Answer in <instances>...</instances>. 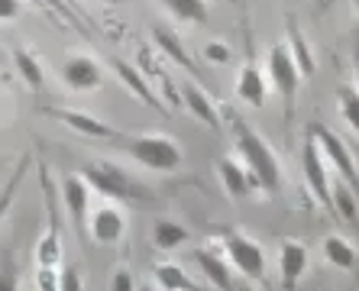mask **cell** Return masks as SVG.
Returning <instances> with one entry per match:
<instances>
[{
	"mask_svg": "<svg viewBox=\"0 0 359 291\" xmlns=\"http://www.w3.org/2000/svg\"><path fill=\"white\" fill-rule=\"evenodd\" d=\"M230 120H233L236 152H240L246 172L252 175L256 188L266 194H276L278 188H282V168H278V158H276V152H272V146H269L246 120H240V116H230Z\"/></svg>",
	"mask_w": 359,
	"mask_h": 291,
	"instance_id": "cell-1",
	"label": "cell"
},
{
	"mask_svg": "<svg viewBox=\"0 0 359 291\" xmlns=\"http://www.w3.org/2000/svg\"><path fill=\"white\" fill-rule=\"evenodd\" d=\"M84 182L91 184V191H100L104 198H117V201H149V191L142 188L140 182H133L130 175L123 172L114 162H88L81 168Z\"/></svg>",
	"mask_w": 359,
	"mask_h": 291,
	"instance_id": "cell-2",
	"label": "cell"
},
{
	"mask_svg": "<svg viewBox=\"0 0 359 291\" xmlns=\"http://www.w3.org/2000/svg\"><path fill=\"white\" fill-rule=\"evenodd\" d=\"M123 149L130 152V158H136L142 168L149 172H172L182 165V149L172 136L162 133H142V136H130L123 142Z\"/></svg>",
	"mask_w": 359,
	"mask_h": 291,
	"instance_id": "cell-3",
	"label": "cell"
},
{
	"mask_svg": "<svg viewBox=\"0 0 359 291\" xmlns=\"http://www.w3.org/2000/svg\"><path fill=\"white\" fill-rule=\"evenodd\" d=\"M301 168H304V184H308V191L318 198L320 208L334 214V188H330V172H327V158H324V152H320V142L314 140V133L301 142Z\"/></svg>",
	"mask_w": 359,
	"mask_h": 291,
	"instance_id": "cell-4",
	"label": "cell"
},
{
	"mask_svg": "<svg viewBox=\"0 0 359 291\" xmlns=\"http://www.w3.org/2000/svg\"><path fill=\"white\" fill-rule=\"evenodd\" d=\"M266 75L269 81L276 84V91L285 97V110L292 116V107H294V94H298V84H301V68L294 62L292 49H288V42H276L272 49H269V62H266Z\"/></svg>",
	"mask_w": 359,
	"mask_h": 291,
	"instance_id": "cell-5",
	"label": "cell"
},
{
	"mask_svg": "<svg viewBox=\"0 0 359 291\" xmlns=\"http://www.w3.org/2000/svg\"><path fill=\"white\" fill-rule=\"evenodd\" d=\"M220 240H224L230 266H233L243 278H262V275H266V252H262V246L252 240V236H246V233H240V230H224Z\"/></svg>",
	"mask_w": 359,
	"mask_h": 291,
	"instance_id": "cell-6",
	"label": "cell"
},
{
	"mask_svg": "<svg viewBox=\"0 0 359 291\" xmlns=\"http://www.w3.org/2000/svg\"><path fill=\"white\" fill-rule=\"evenodd\" d=\"M314 140L320 142V152H324V158H327V165H334L337 172H340V178L346 184H350L353 191H359V172H356V156L350 152V146L340 140V136L334 133V130H327L324 123H318L314 130Z\"/></svg>",
	"mask_w": 359,
	"mask_h": 291,
	"instance_id": "cell-7",
	"label": "cell"
},
{
	"mask_svg": "<svg viewBox=\"0 0 359 291\" xmlns=\"http://www.w3.org/2000/svg\"><path fill=\"white\" fill-rule=\"evenodd\" d=\"M88 233L100 246H117L126 233V217L120 214V208L114 204H100L91 217H88Z\"/></svg>",
	"mask_w": 359,
	"mask_h": 291,
	"instance_id": "cell-8",
	"label": "cell"
},
{
	"mask_svg": "<svg viewBox=\"0 0 359 291\" xmlns=\"http://www.w3.org/2000/svg\"><path fill=\"white\" fill-rule=\"evenodd\" d=\"M62 81L72 88V91H94L104 81V68H100L97 58L91 55H72L62 68Z\"/></svg>",
	"mask_w": 359,
	"mask_h": 291,
	"instance_id": "cell-9",
	"label": "cell"
},
{
	"mask_svg": "<svg viewBox=\"0 0 359 291\" xmlns=\"http://www.w3.org/2000/svg\"><path fill=\"white\" fill-rule=\"evenodd\" d=\"M308 246L298 240H285L282 250H278V275H282V288L285 291H294L298 282L304 278L308 272Z\"/></svg>",
	"mask_w": 359,
	"mask_h": 291,
	"instance_id": "cell-10",
	"label": "cell"
},
{
	"mask_svg": "<svg viewBox=\"0 0 359 291\" xmlns=\"http://www.w3.org/2000/svg\"><path fill=\"white\" fill-rule=\"evenodd\" d=\"M42 114L55 116V120H62L65 126H72V130H78V133L91 136V140H117V130H110L104 120H97V116L91 114H81V110H65V107H42Z\"/></svg>",
	"mask_w": 359,
	"mask_h": 291,
	"instance_id": "cell-11",
	"label": "cell"
},
{
	"mask_svg": "<svg viewBox=\"0 0 359 291\" xmlns=\"http://www.w3.org/2000/svg\"><path fill=\"white\" fill-rule=\"evenodd\" d=\"M266 94H269L266 75L259 72V65H256L252 58H246V65H243L240 75H236V97H240L246 107L262 110L266 107Z\"/></svg>",
	"mask_w": 359,
	"mask_h": 291,
	"instance_id": "cell-12",
	"label": "cell"
},
{
	"mask_svg": "<svg viewBox=\"0 0 359 291\" xmlns=\"http://www.w3.org/2000/svg\"><path fill=\"white\" fill-rule=\"evenodd\" d=\"M194 262H198L204 278H208L217 291H236L233 275H230V259L220 256L217 250H198L194 252Z\"/></svg>",
	"mask_w": 359,
	"mask_h": 291,
	"instance_id": "cell-13",
	"label": "cell"
},
{
	"mask_svg": "<svg viewBox=\"0 0 359 291\" xmlns=\"http://www.w3.org/2000/svg\"><path fill=\"white\" fill-rule=\"evenodd\" d=\"M217 175H220V184H224V191L230 194V198H236V201L256 191V182H252V175L246 172V165L233 162L230 156L217 158Z\"/></svg>",
	"mask_w": 359,
	"mask_h": 291,
	"instance_id": "cell-14",
	"label": "cell"
},
{
	"mask_svg": "<svg viewBox=\"0 0 359 291\" xmlns=\"http://www.w3.org/2000/svg\"><path fill=\"white\" fill-rule=\"evenodd\" d=\"M88 198H91V184L84 182V175H65L62 178V201H65L75 224H88Z\"/></svg>",
	"mask_w": 359,
	"mask_h": 291,
	"instance_id": "cell-15",
	"label": "cell"
},
{
	"mask_svg": "<svg viewBox=\"0 0 359 291\" xmlns=\"http://www.w3.org/2000/svg\"><path fill=\"white\" fill-rule=\"evenodd\" d=\"M182 100H184V107L191 110V114L198 116L201 123H208L210 130H220V110L214 107V100H210L208 94L201 91L198 84L184 81V84H182Z\"/></svg>",
	"mask_w": 359,
	"mask_h": 291,
	"instance_id": "cell-16",
	"label": "cell"
},
{
	"mask_svg": "<svg viewBox=\"0 0 359 291\" xmlns=\"http://www.w3.org/2000/svg\"><path fill=\"white\" fill-rule=\"evenodd\" d=\"M110 68L117 72V78H120V81H123L126 88H130V91H133L136 97H140L142 104H146V107H152V110H162L159 97L152 94V88H149V84H146V81H142V75H140V72H136L133 65H130V62H123V58H114V62H110Z\"/></svg>",
	"mask_w": 359,
	"mask_h": 291,
	"instance_id": "cell-17",
	"label": "cell"
},
{
	"mask_svg": "<svg viewBox=\"0 0 359 291\" xmlns=\"http://www.w3.org/2000/svg\"><path fill=\"white\" fill-rule=\"evenodd\" d=\"M182 243H188V230L178 220H156V226H152V246L156 250L168 252V250H178Z\"/></svg>",
	"mask_w": 359,
	"mask_h": 291,
	"instance_id": "cell-18",
	"label": "cell"
},
{
	"mask_svg": "<svg viewBox=\"0 0 359 291\" xmlns=\"http://www.w3.org/2000/svg\"><path fill=\"white\" fill-rule=\"evenodd\" d=\"M324 259L330 262L334 269H343V272H350L356 266V250H353L350 240H343V236H327L324 240Z\"/></svg>",
	"mask_w": 359,
	"mask_h": 291,
	"instance_id": "cell-19",
	"label": "cell"
},
{
	"mask_svg": "<svg viewBox=\"0 0 359 291\" xmlns=\"http://www.w3.org/2000/svg\"><path fill=\"white\" fill-rule=\"evenodd\" d=\"M152 275H156V282L165 291H204V288H198V285L184 275V269L175 266V262H159V266L152 269Z\"/></svg>",
	"mask_w": 359,
	"mask_h": 291,
	"instance_id": "cell-20",
	"label": "cell"
},
{
	"mask_svg": "<svg viewBox=\"0 0 359 291\" xmlns=\"http://www.w3.org/2000/svg\"><path fill=\"white\" fill-rule=\"evenodd\" d=\"M162 7L172 13V17L184 20V23H208L210 17V7L208 0H162Z\"/></svg>",
	"mask_w": 359,
	"mask_h": 291,
	"instance_id": "cell-21",
	"label": "cell"
},
{
	"mask_svg": "<svg viewBox=\"0 0 359 291\" xmlns=\"http://www.w3.org/2000/svg\"><path fill=\"white\" fill-rule=\"evenodd\" d=\"M288 49H292V55H294V62H298V68H301V75H314V55H311V49H308V39H304V33L298 29V23H288Z\"/></svg>",
	"mask_w": 359,
	"mask_h": 291,
	"instance_id": "cell-22",
	"label": "cell"
},
{
	"mask_svg": "<svg viewBox=\"0 0 359 291\" xmlns=\"http://www.w3.org/2000/svg\"><path fill=\"white\" fill-rule=\"evenodd\" d=\"M13 65H17V75L23 78L33 91H39L42 88V81H46V72H42V65H39V58L33 55V52H26V49H17L13 52Z\"/></svg>",
	"mask_w": 359,
	"mask_h": 291,
	"instance_id": "cell-23",
	"label": "cell"
},
{
	"mask_svg": "<svg viewBox=\"0 0 359 291\" xmlns=\"http://www.w3.org/2000/svg\"><path fill=\"white\" fill-rule=\"evenodd\" d=\"M334 214H340L346 224H356V220H359L356 191H353L346 182H337V184H334Z\"/></svg>",
	"mask_w": 359,
	"mask_h": 291,
	"instance_id": "cell-24",
	"label": "cell"
},
{
	"mask_svg": "<svg viewBox=\"0 0 359 291\" xmlns=\"http://www.w3.org/2000/svg\"><path fill=\"white\" fill-rule=\"evenodd\" d=\"M152 39H156V46H159V49L165 52L172 62H178L182 68H191V72H194V62L188 58V52L182 49V42H178L175 36L168 33V29H152Z\"/></svg>",
	"mask_w": 359,
	"mask_h": 291,
	"instance_id": "cell-25",
	"label": "cell"
},
{
	"mask_svg": "<svg viewBox=\"0 0 359 291\" xmlns=\"http://www.w3.org/2000/svg\"><path fill=\"white\" fill-rule=\"evenodd\" d=\"M26 165H29V158H20L17 168H13V175H10L7 184H4V191H0V220H4V217H7V210L13 208V198H17V188H20V182H23Z\"/></svg>",
	"mask_w": 359,
	"mask_h": 291,
	"instance_id": "cell-26",
	"label": "cell"
},
{
	"mask_svg": "<svg viewBox=\"0 0 359 291\" xmlns=\"http://www.w3.org/2000/svg\"><path fill=\"white\" fill-rule=\"evenodd\" d=\"M340 114L353 133H359V88H340Z\"/></svg>",
	"mask_w": 359,
	"mask_h": 291,
	"instance_id": "cell-27",
	"label": "cell"
},
{
	"mask_svg": "<svg viewBox=\"0 0 359 291\" xmlns=\"http://www.w3.org/2000/svg\"><path fill=\"white\" fill-rule=\"evenodd\" d=\"M62 256V246H59V226H49V233L42 236L39 250H36V259H39V266H55Z\"/></svg>",
	"mask_w": 359,
	"mask_h": 291,
	"instance_id": "cell-28",
	"label": "cell"
},
{
	"mask_svg": "<svg viewBox=\"0 0 359 291\" xmlns=\"http://www.w3.org/2000/svg\"><path fill=\"white\" fill-rule=\"evenodd\" d=\"M204 62H210V65H226V62H230V46H226V42H208V46H204Z\"/></svg>",
	"mask_w": 359,
	"mask_h": 291,
	"instance_id": "cell-29",
	"label": "cell"
},
{
	"mask_svg": "<svg viewBox=\"0 0 359 291\" xmlns=\"http://www.w3.org/2000/svg\"><path fill=\"white\" fill-rule=\"evenodd\" d=\"M59 291H84V282H81V272L75 266H65L59 272Z\"/></svg>",
	"mask_w": 359,
	"mask_h": 291,
	"instance_id": "cell-30",
	"label": "cell"
},
{
	"mask_svg": "<svg viewBox=\"0 0 359 291\" xmlns=\"http://www.w3.org/2000/svg\"><path fill=\"white\" fill-rule=\"evenodd\" d=\"M36 285H39V291H59V272H55V266H39Z\"/></svg>",
	"mask_w": 359,
	"mask_h": 291,
	"instance_id": "cell-31",
	"label": "cell"
},
{
	"mask_svg": "<svg viewBox=\"0 0 359 291\" xmlns=\"http://www.w3.org/2000/svg\"><path fill=\"white\" fill-rule=\"evenodd\" d=\"M110 291H140V288L133 285V275H130V269H117V272H114Z\"/></svg>",
	"mask_w": 359,
	"mask_h": 291,
	"instance_id": "cell-32",
	"label": "cell"
},
{
	"mask_svg": "<svg viewBox=\"0 0 359 291\" xmlns=\"http://www.w3.org/2000/svg\"><path fill=\"white\" fill-rule=\"evenodd\" d=\"M0 291H20V278L10 266H0Z\"/></svg>",
	"mask_w": 359,
	"mask_h": 291,
	"instance_id": "cell-33",
	"label": "cell"
},
{
	"mask_svg": "<svg viewBox=\"0 0 359 291\" xmlns=\"http://www.w3.org/2000/svg\"><path fill=\"white\" fill-rule=\"evenodd\" d=\"M23 10V0H0V20H17Z\"/></svg>",
	"mask_w": 359,
	"mask_h": 291,
	"instance_id": "cell-34",
	"label": "cell"
},
{
	"mask_svg": "<svg viewBox=\"0 0 359 291\" xmlns=\"http://www.w3.org/2000/svg\"><path fill=\"white\" fill-rule=\"evenodd\" d=\"M353 65H356V84H359V46H356V55H353Z\"/></svg>",
	"mask_w": 359,
	"mask_h": 291,
	"instance_id": "cell-35",
	"label": "cell"
},
{
	"mask_svg": "<svg viewBox=\"0 0 359 291\" xmlns=\"http://www.w3.org/2000/svg\"><path fill=\"white\" fill-rule=\"evenodd\" d=\"M140 291H156V288H152V285H142V288Z\"/></svg>",
	"mask_w": 359,
	"mask_h": 291,
	"instance_id": "cell-36",
	"label": "cell"
},
{
	"mask_svg": "<svg viewBox=\"0 0 359 291\" xmlns=\"http://www.w3.org/2000/svg\"><path fill=\"white\" fill-rule=\"evenodd\" d=\"M0 116H4V94H0Z\"/></svg>",
	"mask_w": 359,
	"mask_h": 291,
	"instance_id": "cell-37",
	"label": "cell"
},
{
	"mask_svg": "<svg viewBox=\"0 0 359 291\" xmlns=\"http://www.w3.org/2000/svg\"><path fill=\"white\" fill-rule=\"evenodd\" d=\"M236 291H252V288H250V285H243V288H236Z\"/></svg>",
	"mask_w": 359,
	"mask_h": 291,
	"instance_id": "cell-38",
	"label": "cell"
},
{
	"mask_svg": "<svg viewBox=\"0 0 359 291\" xmlns=\"http://www.w3.org/2000/svg\"><path fill=\"white\" fill-rule=\"evenodd\" d=\"M107 4H120V0H107Z\"/></svg>",
	"mask_w": 359,
	"mask_h": 291,
	"instance_id": "cell-39",
	"label": "cell"
},
{
	"mask_svg": "<svg viewBox=\"0 0 359 291\" xmlns=\"http://www.w3.org/2000/svg\"><path fill=\"white\" fill-rule=\"evenodd\" d=\"M356 165H359V152H356Z\"/></svg>",
	"mask_w": 359,
	"mask_h": 291,
	"instance_id": "cell-40",
	"label": "cell"
},
{
	"mask_svg": "<svg viewBox=\"0 0 359 291\" xmlns=\"http://www.w3.org/2000/svg\"><path fill=\"white\" fill-rule=\"evenodd\" d=\"M353 4H356V7H359V0H353Z\"/></svg>",
	"mask_w": 359,
	"mask_h": 291,
	"instance_id": "cell-41",
	"label": "cell"
},
{
	"mask_svg": "<svg viewBox=\"0 0 359 291\" xmlns=\"http://www.w3.org/2000/svg\"><path fill=\"white\" fill-rule=\"evenodd\" d=\"M0 55H4V52H0Z\"/></svg>",
	"mask_w": 359,
	"mask_h": 291,
	"instance_id": "cell-42",
	"label": "cell"
},
{
	"mask_svg": "<svg viewBox=\"0 0 359 291\" xmlns=\"http://www.w3.org/2000/svg\"><path fill=\"white\" fill-rule=\"evenodd\" d=\"M324 4H327V0H324Z\"/></svg>",
	"mask_w": 359,
	"mask_h": 291,
	"instance_id": "cell-43",
	"label": "cell"
}]
</instances>
